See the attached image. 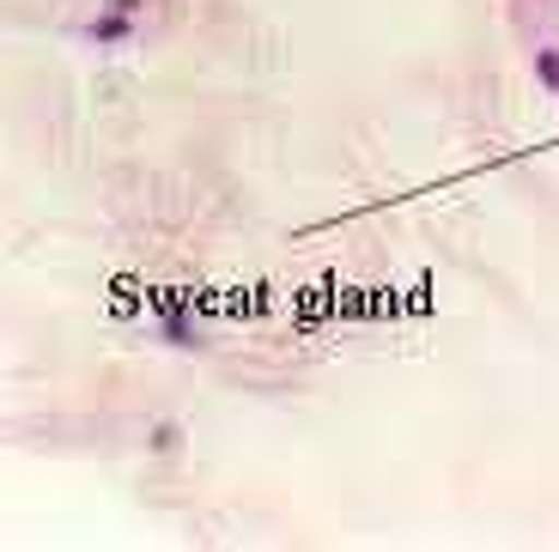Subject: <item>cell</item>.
<instances>
[{
  "label": "cell",
  "instance_id": "6da1fadb",
  "mask_svg": "<svg viewBox=\"0 0 559 552\" xmlns=\"http://www.w3.org/2000/svg\"><path fill=\"white\" fill-rule=\"evenodd\" d=\"M128 13H134V0H116V13H104L85 37H92V43H122L128 37Z\"/></svg>",
  "mask_w": 559,
  "mask_h": 552
},
{
  "label": "cell",
  "instance_id": "7a4b0ae2",
  "mask_svg": "<svg viewBox=\"0 0 559 552\" xmlns=\"http://www.w3.org/2000/svg\"><path fill=\"white\" fill-rule=\"evenodd\" d=\"M535 73H542V80L559 92V49H542V56H535Z\"/></svg>",
  "mask_w": 559,
  "mask_h": 552
}]
</instances>
